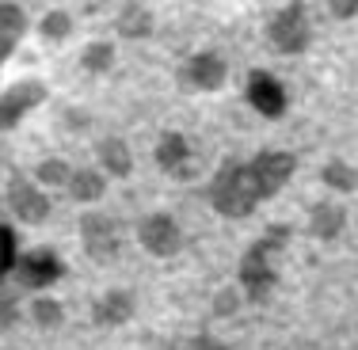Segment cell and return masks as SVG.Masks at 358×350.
Masks as SVG:
<instances>
[{
	"label": "cell",
	"mask_w": 358,
	"mask_h": 350,
	"mask_svg": "<svg viewBox=\"0 0 358 350\" xmlns=\"http://www.w3.org/2000/svg\"><path fill=\"white\" fill-rule=\"evenodd\" d=\"M99 160H103V168L118 179H126L134 172V156H130V149H126L122 138H107L103 145H99Z\"/></svg>",
	"instance_id": "9a60e30c"
},
{
	"label": "cell",
	"mask_w": 358,
	"mask_h": 350,
	"mask_svg": "<svg viewBox=\"0 0 358 350\" xmlns=\"http://www.w3.org/2000/svg\"><path fill=\"white\" fill-rule=\"evenodd\" d=\"M347 225V213L343 206H336V202H320V206H313L309 213V233L317 236V240H336L339 233H343Z\"/></svg>",
	"instance_id": "7c38bea8"
},
{
	"label": "cell",
	"mask_w": 358,
	"mask_h": 350,
	"mask_svg": "<svg viewBox=\"0 0 358 350\" xmlns=\"http://www.w3.org/2000/svg\"><path fill=\"white\" fill-rule=\"evenodd\" d=\"M157 164L164 168L168 175H191V145H187L183 133H164L157 145Z\"/></svg>",
	"instance_id": "8fae6325"
},
{
	"label": "cell",
	"mask_w": 358,
	"mask_h": 350,
	"mask_svg": "<svg viewBox=\"0 0 358 350\" xmlns=\"http://www.w3.org/2000/svg\"><path fill=\"white\" fill-rule=\"evenodd\" d=\"M15 323V305H12V297H4V328H12Z\"/></svg>",
	"instance_id": "484cf974"
},
{
	"label": "cell",
	"mask_w": 358,
	"mask_h": 350,
	"mask_svg": "<svg viewBox=\"0 0 358 350\" xmlns=\"http://www.w3.org/2000/svg\"><path fill=\"white\" fill-rule=\"evenodd\" d=\"M289 240V228L286 225H271L267 228V236H263L259 244H252L248 247V255L241 259V286H244V293L252 297V301H267V293L275 289V267H271V255L275 251H282Z\"/></svg>",
	"instance_id": "7a4b0ae2"
},
{
	"label": "cell",
	"mask_w": 358,
	"mask_h": 350,
	"mask_svg": "<svg viewBox=\"0 0 358 350\" xmlns=\"http://www.w3.org/2000/svg\"><path fill=\"white\" fill-rule=\"evenodd\" d=\"M23 31H27V20H23L20 4L4 0V4H0V57H12L15 54Z\"/></svg>",
	"instance_id": "4fadbf2b"
},
{
	"label": "cell",
	"mask_w": 358,
	"mask_h": 350,
	"mask_svg": "<svg viewBox=\"0 0 358 350\" xmlns=\"http://www.w3.org/2000/svg\"><path fill=\"white\" fill-rule=\"evenodd\" d=\"M8 206H12V213L20 221H27V225H42L50 217V198L38 187H31L23 175H12V183H8Z\"/></svg>",
	"instance_id": "8992f818"
},
{
	"label": "cell",
	"mask_w": 358,
	"mask_h": 350,
	"mask_svg": "<svg viewBox=\"0 0 358 350\" xmlns=\"http://www.w3.org/2000/svg\"><path fill=\"white\" fill-rule=\"evenodd\" d=\"M248 103L259 110L263 118H282L286 115V88L271 73L255 69L248 76Z\"/></svg>",
	"instance_id": "ba28073f"
},
{
	"label": "cell",
	"mask_w": 358,
	"mask_h": 350,
	"mask_svg": "<svg viewBox=\"0 0 358 350\" xmlns=\"http://www.w3.org/2000/svg\"><path fill=\"white\" fill-rule=\"evenodd\" d=\"M20 267V247H15V228L4 225V263H0V270L4 275H12V270Z\"/></svg>",
	"instance_id": "603a6c76"
},
{
	"label": "cell",
	"mask_w": 358,
	"mask_h": 350,
	"mask_svg": "<svg viewBox=\"0 0 358 350\" xmlns=\"http://www.w3.org/2000/svg\"><path fill=\"white\" fill-rule=\"evenodd\" d=\"M138 240L145 251L160 255V259H168V255L179 251V244H183V236H179L176 221L168 217V213H152V217H145L138 225Z\"/></svg>",
	"instance_id": "52a82bcc"
},
{
	"label": "cell",
	"mask_w": 358,
	"mask_h": 350,
	"mask_svg": "<svg viewBox=\"0 0 358 350\" xmlns=\"http://www.w3.org/2000/svg\"><path fill=\"white\" fill-rule=\"evenodd\" d=\"M324 183H328V187H336V191H355V187H358V179H355L351 168H347V164H339V160H336V164H328V168H324Z\"/></svg>",
	"instance_id": "7402d4cb"
},
{
	"label": "cell",
	"mask_w": 358,
	"mask_h": 350,
	"mask_svg": "<svg viewBox=\"0 0 358 350\" xmlns=\"http://www.w3.org/2000/svg\"><path fill=\"white\" fill-rule=\"evenodd\" d=\"M80 236H84L88 255H92V259H99V263H110L118 255V244H122L115 221L103 217V213H88V217L80 221Z\"/></svg>",
	"instance_id": "5b68a950"
},
{
	"label": "cell",
	"mask_w": 358,
	"mask_h": 350,
	"mask_svg": "<svg viewBox=\"0 0 358 350\" xmlns=\"http://www.w3.org/2000/svg\"><path fill=\"white\" fill-rule=\"evenodd\" d=\"M69 31H73V20L65 12H46L42 15V35H46L50 42H62Z\"/></svg>",
	"instance_id": "44dd1931"
},
{
	"label": "cell",
	"mask_w": 358,
	"mask_h": 350,
	"mask_svg": "<svg viewBox=\"0 0 358 350\" xmlns=\"http://www.w3.org/2000/svg\"><path fill=\"white\" fill-rule=\"evenodd\" d=\"M35 175L42 179V183H50V187H62V183H69V179H73V172H69L65 160H42V164L35 168Z\"/></svg>",
	"instance_id": "ffe728a7"
},
{
	"label": "cell",
	"mask_w": 358,
	"mask_h": 350,
	"mask_svg": "<svg viewBox=\"0 0 358 350\" xmlns=\"http://www.w3.org/2000/svg\"><path fill=\"white\" fill-rule=\"evenodd\" d=\"M31 316H35L38 328H57V323L65 320V309L57 301H50V297H38V301L31 305Z\"/></svg>",
	"instance_id": "d6986e66"
},
{
	"label": "cell",
	"mask_w": 358,
	"mask_h": 350,
	"mask_svg": "<svg viewBox=\"0 0 358 350\" xmlns=\"http://www.w3.org/2000/svg\"><path fill=\"white\" fill-rule=\"evenodd\" d=\"M267 35H271V46H275L278 54H301V50H309L313 27H309V12H305L301 0L286 4L282 12L271 20Z\"/></svg>",
	"instance_id": "3957f363"
},
{
	"label": "cell",
	"mask_w": 358,
	"mask_h": 350,
	"mask_svg": "<svg viewBox=\"0 0 358 350\" xmlns=\"http://www.w3.org/2000/svg\"><path fill=\"white\" fill-rule=\"evenodd\" d=\"M80 65L88 73H107L110 65H115V46H110V42H92V46L84 50Z\"/></svg>",
	"instance_id": "e0dca14e"
},
{
	"label": "cell",
	"mask_w": 358,
	"mask_h": 350,
	"mask_svg": "<svg viewBox=\"0 0 358 350\" xmlns=\"http://www.w3.org/2000/svg\"><path fill=\"white\" fill-rule=\"evenodd\" d=\"M328 8L336 12V20H351L358 12V0H328Z\"/></svg>",
	"instance_id": "cb8c5ba5"
},
{
	"label": "cell",
	"mask_w": 358,
	"mask_h": 350,
	"mask_svg": "<svg viewBox=\"0 0 358 350\" xmlns=\"http://www.w3.org/2000/svg\"><path fill=\"white\" fill-rule=\"evenodd\" d=\"M20 282L23 286H31V289H46V286H54L57 278L65 275V263L57 259L54 251H31V255H23L20 259Z\"/></svg>",
	"instance_id": "30bf717a"
},
{
	"label": "cell",
	"mask_w": 358,
	"mask_h": 350,
	"mask_svg": "<svg viewBox=\"0 0 358 350\" xmlns=\"http://www.w3.org/2000/svg\"><path fill=\"white\" fill-rule=\"evenodd\" d=\"M69 191H73V198H76V202H96V198H103L107 183H103V175H99V172L84 168V172H73Z\"/></svg>",
	"instance_id": "2e32d148"
},
{
	"label": "cell",
	"mask_w": 358,
	"mask_h": 350,
	"mask_svg": "<svg viewBox=\"0 0 358 350\" xmlns=\"http://www.w3.org/2000/svg\"><path fill=\"white\" fill-rule=\"evenodd\" d=\"M134 316V297L126 293V289H110L103 301L96 305V320L103 323V328H118V323H126Z\"/></svg>",
	"instance_id": "5bb4252c"
},
{
	"label": "cell",
	"mask_w": 358,
	"mask_h": 350,
	"mask_svg": "<svg viewBox=\"0 0 358 350\" xmlns=\"http://www.w3.org/2000/svg\"><path fill=\"white\" fill-rule=\"evenodd\" d=\"M118 31H122L126 38H141V35L152 31V15L141 12V8H126L122 20H118Z\"/></svg>",
	"instance_id": "ac0fdd59"
},
{
	"label": "cell",
	"mask_w": 358,
	"mask_h": 350,
	"mask_svg": "<svg viewBox=\"0 0 358 350\" xmlns=\"http://www.w3.org/2000/svg\"><path fill=\"white\" fill-rule=\"evenodd\" d=\"M191 350H225V347H221L217 339H210V335H199V339L191 343Z\"/></svg>",
	"instance_id": "d4e9b609"
},
{
	"label": "cell",
	"mask_w": 358,
	"mask_h": 350,
	"mask_svg": "<svg viewBox=\"0 0 358 350\" xmlns=\"http://www.w3.org/2000/svg\"><path fill=\"white\" fill-rule=\"evenodd\" d=\"M233 305H236V297H233V293H221V301H217V312H233Z\"/></svg>",
	"instance_id": "4316f807"
},
{
	"label": "cell",
	"mask_w": 358,
	"mask_h": 350,
	"mask_svg": "<svg viewBox=\"0 0 358 350\" xmlns=\"http://www.w3.org/2000/svg\"><path fill=\"white\" fill-rule=\"evenodd\" d=\"M263 198H271V191L263 183L255 160H248V164L229 160L214 175V183H210V206L217 213H225V217H248Z\"/></svg>",
	"instance_id": "6da1fadb"
},
{
	"label": "cell",
	"mask_w": 358,
	"mask_h": 350,
	"mask_svg": "<svg viewBox=\"0 0 358 350\" xmlns=\"http://www.w3.org/2000/svg\"><path fill=\"white\" fill-rule=\"evenodd\" d=\"M42 103H46V84H38V80L12 84V88L0 96V130H15L20 118L27 115V110L42 107Z\"/></svg>",
	"instance_id": "277c9868"
},
{
	"label": "cell",
	"mask_w": 358,
	"mask_h": 350,
	"mask_svg": "<svg viewBox=\"0 0 358 350\" xmlns=\"http://www.w3.org/2000/svg\"><path fill=\"white\" fill-rule=\"evenodd\" d=\"M225 76H229V69H225V61H221L217 54H194L191 61L179 69V80H183L187 88H199V92L221 88Z\"/></svg>",
	"instance_id": "9c48e42d"
}]
</instances>
